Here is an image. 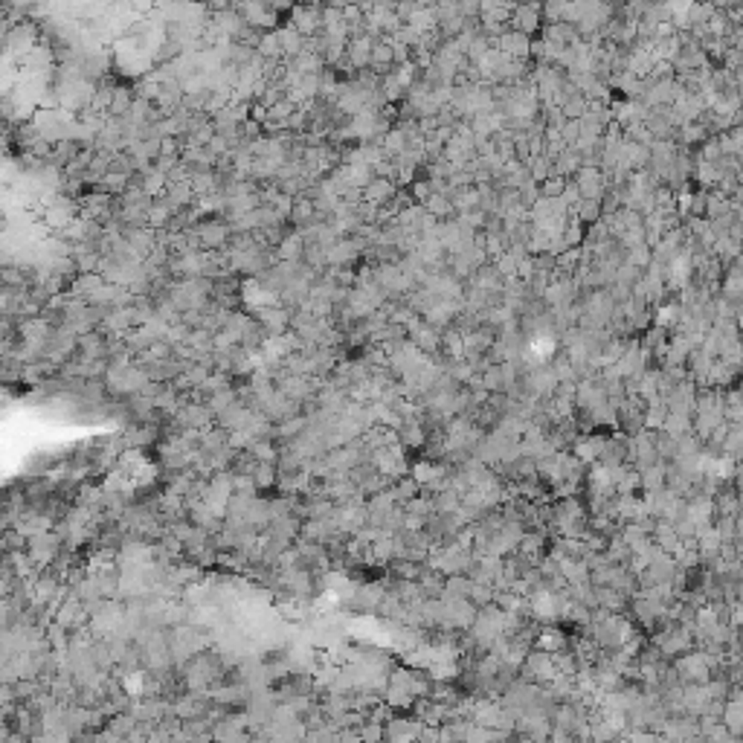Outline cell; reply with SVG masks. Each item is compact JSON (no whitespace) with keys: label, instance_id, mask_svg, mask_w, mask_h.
<instances>
[{"label":"cell","instance_id":"cell-6","mask_svg":"<svg viewBox=\"0 0 743 743\" xmlns=\"http://www.w3.org/2000/svg\"><path fill=\"white\" fill-rule=\"evenodd\" d=\"M398 442H404L407 448H424L427 445V430L418 424V418L404 421L398 430Z\"/></svg>","mask_w":743,"mask_h":743},{"label":"cell","instance_id":"cell-3","mask_svg":"<svg viewBox=\"0 0 743 743\" xmlns=\"http://www.w3.org/2000/svg\"><path fill=\"white\" fill-rule=\"evenodd\" d=\"M532 650H543V653H552V657H557V653H570V639H566L563 630L549 625V627L537 630V636L532 642Z\"/></svg>","mask_w":743,"mask_h":743},{"label":"cell","instance_id":"cell-9","mask_svg":"<svg viewBox=\"0 0 743 743\" xmlns=\"http://www.w3.org/2000/svg\"><path fill=\"white\" fill-rule=\"evenodd\" d=\"M413 195H415L418 201H427L433 192H430V186H427V183H413Z\"/></svg>","mask_w":743,"mask_h":743},{"label":"cell","instance_id":"cell-8","mask_svg":"<svg viewBox=\"0 0 743 743\" xmlns=\"http://www.w3.org/2000/svg\"><path fill=\"white\" fill-rule=\"evenodd\" d=\"M358 737H360L363 743H383V723L363 720V726L358 729Z\"/></svg>","mask_w":743,"mask_h":743},{"label":"cell","instance_id":"cell-2","mask_svg":"<svg viewBox=\"0 0 743 743\" xmlns=\"http://www.w3.org/2000/svg\"><path fill=\"white\" fill-rule=\"evenodd\" d=\"M424 723L418 717H389L383 723V743H415Z\"/></svg>","mask_w":743,"mask_h":743},{"label":"cell","instance_id":"cell-4","mask_svg":"<svg viewBox=\"0 0 743 743\" xmlns=\"http://www.w3.org/2000/svg\"><path fill=\"white\" fill-rule=\"evenodd\" d=\"M709 703H712V697H709L706 682H703V685H697V682L682 685V712H685L688 717H700V714H706Z\"/></svg>","mask_w":743,"mask_h":743},{"label":"cell","instance_id":"cell-7","mask_svg":"<svg viewBox=\"0 0 743 743\" xmlns=\"http://www.w3.org/2000/svg\"><path fill=\"white\" fill-rule=\"evenodd\" d=\"M424 212H430V218H450L453 215V203L448 195H430L424 201Z\"/></svg>","mask_w":743,"mask_h":743},{"label":"cell","instance_id":"cell-1","mask_svg":"<svg viewBox=\"0 0 743 743\" xmlns=\"http://www.w3.org/2000/svg\"><path fill=\"white\" fill-rule=\"evenodd\" d=\"M520 674H522V682L549 688L557 679L555 657H552V653H543V650H529V657L522 659V665H520Z\"/></svg>","mask_w":743,"mask_h":743},{"label":"cell","instance_id":"cell-5","mask_svg":"<svg viewBox=\"0 0 743 743\" xmlns=\"http://www.w3.org/2000/svg\"><path fill=\"white\" fill-rule=\"evenodd\" d=\"M720 726L732 734V737H740V729H743V706L740 700H726L723 709H720Z\"/></svg>","mask_w":743,"mask_h":743}]
</instances>
